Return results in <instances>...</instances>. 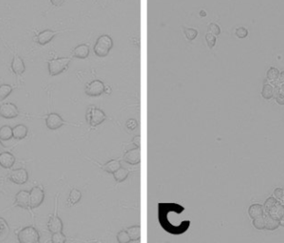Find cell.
Returning a JSON list of instances; mask_svg holds the SVG:
<instances>
[{"instance_id":"1","label":"cell","mask_w":284,"mask_h":243,"mask_svg":"<svg viewBox=\"0 0 284 243\" xmlns=\"http://www.w3.org/2000/svg\"><path fill=\"white\" fill-rule=\"evenodd\" d=\"M17 240L21 243H37L40 242V234L33 226H26L17 232Z\"/></svg>"},{"instance_id":"2","label":"cell","mask_w":284,"mask_h":243,"mask_svg":"<svg viewBox=\"0 0 284 243\" xmlns=\"http://www.w3.org/2000/svg\"><path fill=\"white\" fill-rule=\"evenodd\" d=\"M71 62L70 57H60L47 61V68L50 76L59 75L67 70L68 65Z\"/></svg>"},{"instance_id":"3","label":"cell","mask_w":284,"mask_h":243,"mask_svg":"<svg viewBox=\"0 0 284 243\" xmlns=\"http://www.w3.org/2000/svg\"><path fill=\"white\" fill-rule=\"evenodd\" d=\"M113 48V39L107 35H101L94 46V52L99 57H105Z\"/></svg>"},{"instance_id":"4","label":"cell","mask_w":284,"mask_h":243,"mask_svg":"<svg viewBox=\"0 0 284 243\" xmlns=\"http://www.w3.org/2000/svg\"><path fill=\"white\" fill-rule=\"evenodd\" d=\"M87 121L89 122L91 126H97L105 122V119H106V115L102 109L91 106L87 110Z\"/></svg>"},{"instance_id":"5","label":"cell","mask_w":284,"mask_h":243,"mask_svg":"<svg viewBox=\"0 0 284 243\" xmlns=\"http://www.w3.org/2000/svg\"><path fill=\"white\" fill-rule=\"evenodd\" d=\"M30 209L38 208L45 200V191L40 186H34L30 191Z\"/></svg>"},{"instance_id":"6","label":"cell","mask_w":284,"mask_h":243,"mask_svg":"<svg viewBox=\"0 0 284 243\" xmlns=\"http://www.w3.org/2000/svg\"><path fill=\"white\" fill-rule=\"evenodd\" d=\"M8 179L17 185H23L29 181V172L25 168L14 169L9 173Z\"/></svg>"},{"instance_id":"7","label":"cell","mask_w":284,"mask_h":243,"mask_svg":"<svg viewBox=\"0 0 284 243\" xmlns=\"http://www.w3.org/2000/svg\"><path fill=\"white\" fill-rule=\"evenodd\" d=\"M20 115L18 107L14 103H5L0 106V117L4 119H15Z\"/></svg>"},{"instance_id":"8","label":"cell","mask_w":284,"mask_h":243,"mask_svg":"<svg viewBox=\"0 0 284 243\" xmlns=\"http://www.w3.org/2000/svg\"><path fill=\"white\" fill-rule=\"evenodd\" d=\"M14 206L22 208V209H26V210H30V191L20 190L19 192H17L15 196Z\"/></svg>"},{"instance_id":"9","label":"cell","mask_w":284,"mask_h":243,"mask_svg":"<svg viewBox=\"0 0 284 243\" xmlns=\"http://www.w3.org/2000/svg\"><path fill=\"white\" fill-rule=\"evenodd\" d=\"M45 121L46 127L50 130H57V129L61 128L63 125L67 124V122L61 117V115H59L58 113H55V112L47 114V116L45 117Z\"/></svg>"},{"instance_id":"10","label":"cell","mask_w":284,"mask_h":243,"mask_svg":"<svg viewBox=\"0 0 284 243\" xmlns=\"http://www.w3.org/2000/svg\"><path fill=\"white\" fill-rule=\"evenodd\" d=\"M105 85L104 84V82H102L100 80L92 81L86 88V93L91 97L100 96L103 93H105Z\"/></svg>"},{"instance_id":"11","label":"cell","mask_w":284,"mask_h":243,"mask_svg":"<svg viewBox=\"0 0 284 243\" xmlns=\"http://www.w3.org/2000/svg\"><path fill=\"white\" fill-rule=\"evenodd\" d=\"M61 31H63V30H61ZM60 30H43V31H41V32H39L36 36H35V38H34V40H35V42L37 43V44H39V45L41 46H45L46 44H48L54 37H55V35L56 34H58L59 32H61Z\"/></svg>"},{"instance_id":"12","label":"cell","mask_w":284,"mask_h":243,"mask_svg":"<svg viewBox=\"0 0 284 243\" xmlns=\"http://www.w3.org/2000/svg\"><path fill=\"white\" fill-rule=\"evenodd\" d=\"M56 206H55V214L50 217L48 222H47V228L50 233H56V232H62L64 229V223L62 221L60 218L57 216V197L55 200Z\"/></svg>"},{"instance_id":"13","label":"cell","mask_w":284,"mask_h":243,"mask_svg":"<svg viewBox=\"0 0 284 243\" xmlns=\"http://www.w3.org/2000/svg\"><path fill=\"white\" fill-rule=\"evenodd\" d=\"M15 155L11 152L6 151L0 153V167L4 169H11L15 164Z\"/></svg>"},{"instance_id":"14","label":"cell","mask_w":284,"mask_h":243,"mask_svg":"<svg viewBox=\"0 0 284 243\" xmlns=\"http://www.w3.org/2000/svg\"><path fill=\"white\" fill-rule=\"evenodd\" d=\"M11 69L15 75L21 76L26 71V65L24 63V60L20 56H18L17 54H15L14 59L11 64Z\"/></svg>"},{"instance_id":"15","label":"cell","mask_w":284,"mask_h":243,"mask_svg":"<svg viewBox=\"0 0 284 243\" xmlns=\"http://www.w3.org/2000/svg\"><path fill=\"white\" fill-rule=\"evenodd\" d=\"M124 161L129 165H137L140 163V148L135 147L129 151L126 152L124 155Z\"/></svg>"},{"instance_id":"16","label":"cell","mask_w":284,"mask_h":243,"mask_svg":"<svg viewBox=\"0 0 284 243\" xmlns=\"http://www.w3.org/2000/svg\"><path fill=\"white\" fill-rule=\"evenodd\" d=\"M90 53L89 46L87 44H81L77 46L72 51V55L75 58L79 59H86L88 57Z\"/></svg>"},{"instance_id":"17","label":"cell","mask_w":284,"mask_h":243,"mask_svg":"<svg viewBox=\"0 0 284 243\" xmlns=\"http://www.w3.org/2000/svg\"><path fill=\"white\" fill-rule=\"evenodd\" d=\"M13 134H14V139L15 140H18V141L23 140L28 136L29 128L27 125H25L23 123L16 124L15 126L13 127Z\"/></svg>"},{"instance_id":"18","label":"cell","mask_w":284,"mask_h":243,"mask_svg":"<svg viewBox=\"0 0 284 243\" xmlns=\"http://www.w3.org/2000/svg\"><path fill=\"white\" fill-rule=\"evenodd\" d=\"M248 215L249 217L254 219H257L259 217H262L263 215H265V211H264V208L262 204L260 203H254V204H251L248 208Z\"/></svg>"},{"instance_id":"19","label":"cell","mask_w":284,"mask_h":243,"mask_svg":"<svg viewBox=\"0 0 284 243\" xmlns=\"http://www.w3.org/2000/svg\"><path fill=\"white\" fill-rule=\"evenodd\" d=\"M267 215H269L270 217L276 219H280L284 215V204H283L282 202H277L269 211L267 213H265Z\"/></svg>"},{"instance_id":"20","label":"cell","mask_w":284,"mask_h":243,"mask_svg":"<svg viewBox=\"0 0 284 243\" xmlns=\"http://www.w3.org/2000/svg\"><path fill=\"white\" fill-rule=\"evenodd\" d=\"M14 138V134H13V127L5 124L2 125L0 127V141L6 142V141H10Z\"/></svg>"},{"instance_id":"21","label":"cell","mask_w":284,"mask_h":243,"mask_svg":"<svg viewBox=\"0 0 284 243\" xmlns=\"http://www.w3.org/2000/svg\"><path fill=\"white\" fill-rule=\"evenodd\" d=\"M262 96L265 100H270V99L274 98V96H275L274 85H272L270 83H264L263 87H262Z\"/></svg>"},{"instance_id":"22","label":"cell","mask_w":284,"mask_h":243,"mask_svg":"<svg viewBox=\"0 0 284 243\" xmlns=\"http://www.w3.org/2000/svg\"><path fill=\"white\" fill-rule=\"evenodd\" d=\"M82 192L76 188H73L68 196V199H67V204L68 206H72L77 204L81 199H82Z\"/></svg>"},{"instance_id":"23","label":"cell","mask_w":284,"mask_h":243,"mask_svg":"<svg viewBox=\"0 0 284 243\" xmlns=\"http://www.w3.org/2000/svg\"><path fill=\"white\" fill-rule=\"evenodd\" d=\"M15 90V87L9 84H2L0 85V102L4 101L8 98Z\"/></svg>"},{"instance_id":"24","label":"cell","mask_w":284,"mask_h":243,"mask_svg":"<svg viewBox=\"0 0 284 243\" xmlns=\"http://www.w3.org/2000/svg\"><path fill=\"white\" fill-rule=\"evenodd\" d=\"M10 232L11 229L9 226V223L3 218H0V242L7 239L8 236L10 235Z\"/></svg>"},{"instance_id":"25","label":"cell","mask_w":284,"mask_h":243,"mask_svg":"<svg viewBox=\"0 0 284 243\" xmlns=\"http://www.w3.org/2000/svg\"><path fill=\"white\" fill-rule=\"evenodd\" d=\"M120 167H121V165L119 160H111L108 163H106L105 166H103V169L110 174H113Z\"/></svg>"},{"instance_id":"26","label":"cell","mask_w":284,"mask_h":243,"mask_svg":"<svg viewBox=\"0 0 284 243\" xmlns=\"http://www.w3.org/2000/svg\"><path fill=\"white\" fill-rule=\"evenodd\" d=\"M280 227V221L279 219H276L269 215L265 214V229L268 231H274Z\"/></svg>"},{"instance_id":"27","label":"cell","mask_w":284,"mask_h":243,"mask_svg":"<svg viewBox=\"0 0 284 243\" xmlns=\"http://www.w3.org/2000/svg\"><path fill=\"white\" fill-rule=\"evenodd\" d=\"M279 76H280L279 70L276 69V68H274V67L270 68L269 70L267 71L266 78H267V81L269 82L270 84H272V85H275V84L278 83Z\"/></svg>"},{"instance_id":"28","label":"cell","mask_w":284,"mask_h":243,"mask_svg":"<svg viewBox=\"0 0 284 243\" xmlns=\"http://www.w3.org/2000/svg\"><path fill=\"white\" fill-rule=\"evenodd\" d=\"M113 175H114V178H115L116 182H122L128 178L129 171L127 169L123 168V167H120L117 171H115L113 173Z\"/></svg>"},{"instance_id":"29","label":"cell","mask_w":284,"mask_h":243,"mask_svg":"<svg viewBox=\"0 0 284 243\" xmlns=\"http://www.w3.org/2000/svg\"><path fill=\"white\" fill-rule=\"evenodd\" d=\"M126 231H127V233L129 234V236H130L132 242L139 241V239H140V227H139L138 225L127 228Z\"/></svg>"},{"instance_id":"30","label":"cell","mask_w":284,"mask_h":243,"mask_svg":"<svg viewBox=\"0 0 284 243\" xmlns=\"http://www.w3.org/2000/svg\"><path fill=\"white\" fill-rule=\"evenodd\" d=\"M252 224L258 230H263L265 229V215L254 219L252 221Z\"/></svg>"},{"instance_id":"31","label":"cell","mask_w":284,"mask_h":243,"mask_svg":"<svg viewBox=\"0 0 284 243\" xmlns=\"http://www.w3.org/2000/svg\"><path fill=\"white\" fill-rule=\"evenodd\" d=\"M51 242L53 243H64L66 242V237L63 234L62 232H56V233H52V237H51Z\"/></svg>"},{"instance_id":"32","label":"cell","mask_w":284,"mask_h":243,"mask_svg":"<svg viewBox=\"0 0 284 243\" xmlns=\"http://www.w3.org/2000/svg\"><path fill=\"white\" fill-rule=\"evenodd\" d=\"M117 239H118V242L120 243H129L131 241V238L129 236V234L127 233V231H121L118 236H117Z\"/></svg>"},{"instance_id":"33","label":"cell","mask_w":284,"mask_h":243,"mask_svg":"<svg viewBox=\"0 0 284 243\" xmlns=\"http://www.w3.org/2000/svg\"><path fill=\"white\" fill-rule=\"evenodd\" d=\"M279 200L276 198V197H270L265 200V202H264V204H263V208H264V211L265 213L268 212L270 209L278 202Z\"/></svg>"},{"instance_id":"34","label":"cell","mask_w":284,"mask_h":243,"mask_svg":"<svg viewBox=\"0 0 284 243\" xmlns=\"http://www.w3.org/2000/svg\"><path fill=\"white\" fill-rule=\"evenodd\" d=\"M184 33H185V36H186V38H187L188 40L193 41V40H195V38H196V36H197V34H198V31L195 30V29H188V28H185V29H184Z\"/></svg>"},{"instance_id":"35","label":"cell","mask_w":284,"mask_h":243,"mask_svg":"<svg viewBox=\"0 0 284 243\" xmlns=\"http://www.w3.org/2000/svg\"><path fill=\"white\" fill-rule=\"evenodd\" d=\"M206 41H207V44L209 46V48L212 49L215 46V44H216V36L214 34L209 32L206 35Z\"/></svg>"},{"instance_id":"36","label":"cell","mask_w":284,"mask_h":243,"mask_svg":"<svg viewBox=\"0 0 284 243\" xmlns=\"http://www.w3.org/2000/svg\"><path fill=\"white\" fill-rule=\"evenodd\" d=\"M209 32L214 34L215 36H217V35H219L221 33V30H220V27L217 24L212 23V24L209 25Z\"/></svg>"},{"instance_id":"37","label":"cell","mask_w":284,"mask_h":243,"mask_svg":"<svg viewBox=\"0 0 284 243\" xmlns=\"http://www.w3.org/2000/svg\"><path fill=\"white\" fill-rule=\"evenodd\" d=\"M236 35L239 38H245L248 35V30L243 27H240L236 30Z\"/></svg>"},{"instance_id":"38","label":"cell","mask_w":284,"mask_h":243,"mask_svg":"<svg viewBox=\"0 0 284 243\" xmlns=\"http://www.w3.org/2000/svg\"><path fill=\"white\" fill-rule=\"evenodd\" d=\"M273 197H276L278 200H281L284 198V189L278 187L273 192Z\"/></svg>"},{"instance_id":"39","label":"cell","mask_w":284,"mask_h":243,"mask_svg":"<svg viewBox=\"0 0 284 243\" xmlns=\"http://www.w3.org/2000/svg\"><path fill=\"white\" fill-rule=\"evenodd\" d=\"M276 102L281 105V106H284V92H278L275 94L274 96Z\"/></svg>"},{"instance_id":"40","label":"cell","mask_w":284,"mask_h":243,"mask_svg":"<svg viewBox=\"0 0 284 243\" xmlns=\"http://www.w3.org/2000/svg\"><path fill=\"white\" fill-rule=\"evenodd\" d=\"M126 126H127L129 129L133 130V129H135V127L137 126V122H136V121L134 120V119H131V120L127 121V122H126Z\"/></svg>"},{"instance_id":"41","label":"cell","mask_w":284,"mask_h":243,"mask_svg":"<svg viewBox=\"0 0 284 243\" xmlns=\"http://www.w3.org/2000/svg\"><path fill=\"white\" fill-rule=\"evenodd\" d=\"M51 4L55 7H60L62 6L64 3H65V0H50Z\"/></svg>"},{"instance_id":"42","label":"cell","mask_w":284,"mask_h":243,"mask_svg":"<svg viewBox=\"0 0 284 243\" xmlns=\"http://www.w3.org/2000/svg\"><path fill=\"white\" fill-rule=\"evenodd\" d=\"M278 83H284V71L280 73V76L278 79Z\"/></svg>"},{"instance_id":"43","label":"cell","mask_w":284,"mask_h":243,"mask_svg":"<svg viewBox=\"0 0 284 243\" xmlns=\"http://www.w3.org/2000/svg\"><path fill=\"white\" fill-rule=\"evenodd\" d=\"M7 149H8V148H7V147H5V146H3V144H2V141H0V153L6 151Z\"/></svg>"},{"instance_id":"44","label":"cell","mask_w":284,"mask_h":243,"mask_svg":"<svg viewBox=\"0 0 284 243\" xmlns=\"http://www.w3.org/2000/svg\"><path fill=\"white\" fill-rule=\"evenodd\" d=\"M279 221H280V226H283L284 227V215L279 219Z\"/></svg>"},{"instance_id":"45","label":"cell","mask_w":284,"mask_h":243,"mask_svg":"<svg viewBox=\"0 0 284 243\" xmlns=\"http://www.w3.org/2000/svg\"><path fill=\"white\" fill-rule=\"evenodd\" d=\"M280 92H284V83H279Z\"/></svg>"},{"instance_id":"46","label":"cell","mask_w":284,"mask_h":243,"mask_svg":"<svg viewBox=\"0 0 284 243\" xmlns=\"http://www.w3.org/2000/svg\"><path fill=\"white\" fill-rule=\"evenodd\" d=\"M200 15H204V16H205V15H206V13H205V12H204V11H202V12H201V14H200Z\"/></svg>"},{"instance_id":"47","label":"cell","mask_w":284,"mask_h":243,"mask_svg":"<svg viewBox=\"0 0 284 243\" xmlns=\"http://www.w3.org/2000/svg\"><path fill=\"white\" fill-rule=\"evenodd\" d=\"M283 199H284V198H283Z\"/></svg>"}]
</instances>
